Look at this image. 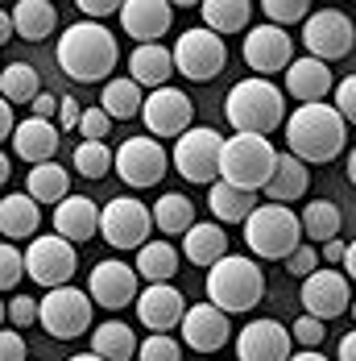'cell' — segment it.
I'll list each match as a JSON object with an SVG mask.
<instances>
[{
    "label": "cell",
    "mask_w": 356,
    "mask_h": 361,
    "mask_svg": "<svg viewBox=\"0 0 356 361\" xmlns=\"http://www.w3.org/2000/svg\"><path fill=\"white\" fill-rule=\"evenodd\" d=\"M54 25H58V8L50 0H21V4H13V34H21L25 42L50 37Z\"/></svg>",
    "instance_id": "cell-32"
},
{
    "label": "cell",
    "mask_w": 356,
    "mask_h": 361,
    "mask_svg": "<svg viewBox=\"0 0 356 361\" xmlns=\"http://www.w3.org/2000/svg\"><path fill=\"white\" fill-rule=\"evenodd\" d=\"M91 353L104 361H133L137 357V332L125 320H104L91 328Z\"/></svg>",
    "instance_id": "cell-31"
},
{
    "label": "cell",
    "mask_w": 356,
    "mask_h": 361,
    "mask_svg": "<svg viewBox=\"0 0 356 361\" xmlns=\"http://www.w3.org/2000/svg\"><path fill=\"white\" fill-rule=\"evenodd\" d=\"M323 336H327V328H323V320H315V316H298V320L290 324V341L303 345V349H319Z\"/></svg>",
    "instance_id": "cell-43"
},
{
    "label": "cell",
    "mask_w": 356,
    "mask_h": 361,
    "mask_svg": "<svg viewBox=\"0 0 356 361\" xmlns=\"http://www.w3.org/2000/svg\"><path fill=\"white\" fill-rule=\"evenodd\" d=\"M236 357L241 361H290L294 357L290 328H282L278 320H249L236 332Z\"/></svg>",
    "instance_id": "cell-18"
},
{
    "label": "cell",
    "mask_w": 356,
    "mask_h": 361,
    "mask_svg": "<svg viewBox=\"0 0 356 361\" xmlns=\"http://www.w3.org/2000/svg\"><path fill=\"white\" fill-rule=\"evenodd\" d=\"M4 42H13V13L8 8H0V46Z\"/></svg>",
    "instance_id": "cell-55"
},
{
    "label": "cell",
    "mask_w": 356,
    "mask_h": 361,
    "mask_svg": "<svg viewBox=\"0 0 356 361\" xmlns=\"http://www.w3.org/2000/svg\"><path fill=\"white\" fill-rule=\"evenodd\" d=\"M336 357H340V361H356V332L340 336V349H336Z\"/></svg>",
    "instance_id": "cell-53"
},
{
    "label": "cell",
    "mask_w": 356,
    "mask_h": 361,
    "mask_svg": "<svg viewBox=\"0 0 356 361\" xmlns=\"http://www.w3.org/2000/svg\"><path fill=\"white\" fill-rule=\"evenodd\" d=\"M54 149H58V125L54 121H42V116L17 121V129H13V154L21 162H30V166L54 162Z\"/></svg>",
    "instance_id": "cell-24"
},
{
    "label": "cell",
    "mask_w": 356,
    "mask_h": 361,
    "mask_svg": "<svg viewBox=\"0 0 356 361\" xmlns=\"http://www.w3.org/2000/svg\"><path fill=\"white\" fill-rule=\"evenodd\" d=\"M0 96L8 104H34L42 96V75L30 67V63H8L0 67Z\"/></svg>",
    "instance_id": "cell-37"
},
{
    "label": "cell",
    "mask_w": 356,
    "mask_h": 361,
    "mask_svg": "<svg viewBox=\"0 0 356 361\" xmlns=\"http://www.w3.org/2000/svg\"><path fill=\"white\" fill-rule=\"evenodd\" d=\"M245 241L257 257L265 262H286L303 245V220L286 204H257L253 216L245 220Z\"/></svg>",
    "instance_id": "cell-6"
},
{
    "label": "cell",
    "mask_w": 356,
    "mask_h": 361,
    "mask_svg": "<svg viewBox=\"0 0 356 361\" xmlns=\"http://www.w3.org/2000/svg\"><path fill=\"white\" fill-rule=\"evenodd\" d=\"M25 279V253L13 241H0V290H13Z\"/></svg>",
    "instance_id": "cell-42"
},
{
    "label": "cell",
    "mask_w": 356,
    "mask_h": 361,
    "mask_svg": "<svg viewBox=\"0 0 356 361\" xmlns=\"http://www.w3.org/2000/svg\"><path fill=\"white\" fill-rule=\"evenodd\" d=\"M170 21H174V4L166 0H125L120 4V30L137 46H153L170 30Z\"/></svg>",
    "instance_id": "cell-21"
},
{
    "label": "cell",
    "mask_w": 356,
    "mask_h": 361,
    "mask_svg": "<svg viewBox=\"0 0 356 361\" xmlns=\"http://www.w3.org/2000/svg\"><path fill=\"white\" fill-rule=\"evenodd\" d=\"M67 361H104V357H96V353H75V357H67Z\"/></svg>",
    "instance_id": "cell-60"
},
{
    "label": "cell",
    "mask_w": 356,
    "mask_h": 361,
    "mask_svg": "<svg viewBox=\"0 0 356 361\" xmlns=\"http://www.w3.org/2000/svg\"><path fill=\"white\" fill-rule=\"evenodd\" d=\"M37 224H42V208L25 191H13L0 200V237L4 241H34Z\"/></svg>",
    "instance_id": "cell-27"
},
{
    "label": "cell",
    "mask_w": 356,
    "mask_h": 361,
    "mask_svg": "<svg viewBox=\"0 0 356 361\" xmlns=\"http://www.w3.org/2000/svg\"><path fill=\"white\" fill-rule=\"evenodd\" d=\"M208 208H212L215 224H245L257 208V200H253V191H241L232 183L215 179L212 191H208Z\"/></svg>",
    "instance_id": "cell-30"
},
{
    "label": "cell",
    "mask_w": 356,
    "mask_h": 361,
    "mask_svg": "<svg viewBox=\"0 0 356 361\" xmlns=\"http://www.w3.org/2000/svg\"><path fill=\"white\" fill-rule=\"evenodd\" d=\"M257 4L249 0H208V4H199V13H203V25L212 30V34H245L249 30V17Z\"/></svg>",
    "instance_id": "cell-34"
},
{
    "label": "cell",
    "mask_w": 356,
    "mask_h": 361,
    "mask_svg": "<svg viewBox=\"0 0 356 361\" xmlns=\"http://www.w3.org/2000/svg\"><path fill=\"white\" fill-rule=\"evenodd\" d=\"M8 320H13V328L37 324V299L34 295H13V303H8Z\"/></svg>",
    "instance_id": "cell-48"
},
{
    "label": "cell",
    "mask_w": 356,
    "mask_h": 361,
    "mask_svg": "<svg viewBox=\"0 0 356 361\" xmlns=\"http://www.w3.org/2000/svg\"><path fill=\"white\" fill-rule=\"evenodd\" d=\"M182 341L195 353H215L232 341V324L215 303H191L186 316H182Z\"/></svg>",
    "instance_id": "cell-19"
},
{
    "label": "cell",
    "mask_w": 356,
    "mask_h": 361,
    "mask_svg": "<svg viewBox=\"0 0 356 361\" xmlns=\"http://www.w3.org/2000/svg\"><path fill=\"white\" fill-rule=\"evenodd\" d=\"M54 233L71 245H83L91 237H100V204L87 195H67L54 208Z\"/></svg>",
    "instance_id": "cell-23"
},
{
    "label": "cell",
    "mask_w": 356,
    "mask_h": 361,
    "mask_svg": "<svg viewBox=\"0 0 356 361\" xmlns=\"http://www.w3.org/2000/svg\"><path fill=\"white\" fill-rule=\"evenodd\" d=\"M170 75H174V54L166 46H158V42L153 46H137L129 54V79L137 87H149V92L170 87Z\"/></svg>",
    "instance_id": "cell-26"
},
{
    "label": "cell",
    "mask_w": 356,
    "mask_h": 361,
    "mask_svg": "<svg viewBox=\"0 0 356 361\" xmlns=\"http://www.w3.org/2000/svg\"><path fill=\"white\" fill-rule=\"evenodd\" d=\"M112 166H116V175L129 183V187H158V183L166 179V171H170V154L162 149L158 137H129V142H120V149L112 154Z\"/></svg>",
    "instance_id": "cell-13"
},
{
    "label": "cell",
    "mask_w": 356,
    "mask_h": 361,
    "mask_svg": "<svg viewBox=\"0 0 356 361\" xmlns=\"http://www.w3.org/2000/svg\"><path fill=\"white\" fill-rule=\"evenodd\" d=\"M298 299H303V307H307V316H315V320H336V316H344L348 307H352V290H348V279H344V270H315L311 279H303V290H298Z\"/></svg>",
    "instance_id": "cell-16"
},
{
    "label": "cell",
    "mask_w": 356,
    "mask_h": 361,
    "mask_svg": "<svg viewBox=\"0 0 356 361\" xmlns=\"http://www.w3.org/2000/svg\"><path fill=\"white\" fill-rule=\"evenodd\" d=\"M96 303L87 299V290L79 287H54L46 290V299H37V324L46 328L54 341H75L91 328Z\"/></svg>",
    "instance_id": "cell-7"
},
{
    "label": "cell",
    "mask_w": 356,
    "mask_h": 361,
    "mask_svg": "<svg viewBox=\"0 0 356 361\" xmlns=\"http://www.w3.org/2000/svg\"><path fill=\"white\" fill-rule=\"evenodd\" d=\"M8 183V158H4V149H0V187Z\"/></svg>",
    "instance_id": "cell-58"
},
{
    "label": "cell",
    "mask_w": 356,
    "mask_h": 361,
    "mask_svg": "<svg viewBox=\"0 0 356 361\" xmlns=\"http://www.w3.org/2000/svg\"><path fill=\"white\" fill-rule=\"evenodd\" d=\"M170 54H174V71L186 75V79H195V83H208V79H215V75L228 67V46L208 25L182 30Z\"/></svg>",
    "instance_id": "cell-8"
},
{
    "label": "cell",
    "mask_w": 356,
    "mask_h": 361,
    "mask_svg": "<svg viewBox=\"0 0 356 361\" xmlns=\"http://www.w3.org/2000/svg\"><path fill=\"white\" fill-rule=\"evenodd\" d=\"M348 312H352V320H356V299H352V307H348Z\"/></svg>",
    "instance_id": "cell-62"
},
{
    "label": "cell",
    "mask_w": 356,
    "mask_h": 361,
    "mask_svg": "<svg viewBox=\"0 0 356 361\" xmlns=\"http://www.w3.org/2000/svg\"><path fill=\"white\" fill-rule=\"evenodd\" d=\"M141 116H145L149 137H174L178 142V137L191 129V121H195V104H191V96L178 92V87H158V92L145 96Z\"/></svg>",
    "instance_id": "cell-14"
},
{
    "label": "cell",
    "mask_w": 356,
    "mask_h": 361,
    "mask_svg": "<svg viewBox=\"0 0 356 361\" xmlns=\"http://www.w3.org/2000/svg\"><path fill=\"white\" fill-rule=\"evenodd\" d=\"M141 87L125 75V79H108L104 87H100V109L112 116V121H133V116H141Z\"/></svg>",
    "instance_id": "cell-35"
},
{
    "label": "cell",
    "mask_w": 356,
    "mask_h": 361,
    "mask_svg": "<svg viewBox=\"0 0 356 361\" xmlns=\"http://www.w3.org/2000/svg\"><path fill=\"white\" fill-rule=\"evenodd\" d=\"M336 92V79H331V67L303 54L286 67V96H294L298 104H323V96Z\"/></svg>",
    "instance_id": "cell-22"
},
{
    "label": "cell",
    "mask_w": 356,
    "mask_h": 361,
    "mask_svg": "<svg viewBox=\"0 0 356 361\" xmlns=\"http://www.w3.org/2000/svg\"><path fill=\"white\" fill-rule=\"evenodd\" d=\"M307 183H311V166L298 162L294 154H278L274 175L265 183V195H269V204H294L307 195Z\"/></svg>",
    "instance_id": "cell-28"
},
{
    "label": "cell",
    "mask_w": 356,
    "mask_h": 361,
    "mask_svg": "<svg viewBox=\"0 0 356 361\" xmlns=\"http://www.w3.org/2000/svg\"><path fill=\"white\" fill-rule=\"evenodd\" d=\"M79 266V253L71 241H63L58 233H42L25 245V279H34L37 287H71V274Z\"/></svg>",
    "instance_id": "cell-10"
},
{
    "label": "cell",
    "mask_w": 356,
    "mask_h": 361,
    "mask_svg": "<svg viewBox=\"0 0 356 361\" xmlns=\"http://www.w3.org/2000/svg\"><path fill=\"white\" fill-rule=\"evenodd\" d=\"M261 13H265V21L278 25V30H286V25H303V21L311 17V0H265Z\"/></svg>",
    "instance_id": "cell-40"
},
{
    "label": "cell",
    "mask_w": 356,
    "mask_h": 361,
    "mask_svg": "<svg viewBox=\"0 0 356 361\" xmlns=\"http://www.w3.org/2000/svg\"><path fill=\"white\" fill-rule=\"evenodd\" d=\"M4 320H8V303L0 299V328H4Z\"/></svg>",
    "instance_id": "cell-61"
},
{
    "label": "cell",
    "mask_w": 356,
    "mask_h": 361,
    "mask_svg": "<svg viewBox=\"0 0 356 361\" xmlns=\"http://www.w3.org/2000/svg\"><path fill=\"white\" fill-rule=\"evenodd\" d=\"M303 46L311 59L331 63V59H344L352 54L356 46V25L344 8H315L307 21H303Z\"/></svg>",
    "instance_id": "cell-11"
},
{
    "label": "cell",
    "mask_w": 356,
    "mask_h": 361,
    "mask_svg": "<svg viewBox=\"0 0 356 361\" xmlns=\"http://www.w3.org/2000/svg\"><path fill=\"white\" fill-rule=\"evenodd\" d=\"M344 253H348L344 241H327V245H323V262H331V266H336V262H344Z\"/></svg>",
    "instance_id": "cell-54"
},
{
    "label": "cell",
    "mask_w": 356,
    "mask_h": 361,
    "mask_svg": "<svg viewBox=\"0 0 356 361\" xmlns=\"http://www.w3.org/2000/svg\"><path fill=\"white\" fill-rule=\"evenodd\" d=\"M274 162H278V149L269 137L232 133V137H224V149H220V179L257 195V191H265V183L274 175Z\"/></svg>",
    "instance_id": "cell-5"
},
{
    "label": "cell",
    "mask_w": 356,
    "mask_h": 361,
    "mask_svg": "<svg viewBox=\"0 0 356 361\" xmlns=\"http://www.w3.org/2000/svg\"><path fill=\"white\" fill-rule=\"evenodd\" d=\"M137 270L129 266V262H116V257H108V262H96L91 266V274H87V299L96 303V307H108V312H116V307H129V303H137Z\"/></svg>",
    "instance_id": "cell-15"
},
{
    "label": "cell",
    "mask_w": 356,
    "mask_h": 361,
    "mask_svg": "<svg viewBox=\"0 0 356 361\" xmlns=\"http://www.w3.org/2000/svg\"><path fill=\"white\" fill-rule=\"evenodd\" d=\"M79 121H83V104H79L75 96H58V112H54L58 133H63V129H79Z\"/></svg>",
    "instance_id": "cell-49"
},
{
    "label": "cell",
    "mask_w": 356,
    "mask_h": 361,
    "mask_svg": "<svg viewBox=\"0 0 356 361\" xmlns=\"http://www.w3.org/2000/svg\"><path fill=\"white\" fill-rule=\"evenodd\" d=\"M108 129H112V116L104 109H83V121H79V137L83 142H104Z\"/></svg>",
    "instance_id": "cell-46"
},
{
    "label": "cell",
    "mask_w": 356,
    "mask_h": 361,
    "mask_svg": "<svg viewBox=\"0 0 356 361\" xmlns=\"http://www.w3.org/2000/svg\"><path fill=\"white\" fill-rule=\"evenodd\" d=\"M79 13H83L87 21H96V25H104V21L112 17V13L120 17V4H116V0H79Z\"/></svg>",
    "instance_id": "cell-50"
},
{
    "label": "cell",
    "mask_w": 356,
    "mask_h": 361,
    "mask_svg": "<svg viewBox=\"0 0 356 361\" xmlns=\"http://www.w3.org/2000/svg\"><path fill=\"white\" fill-rule=\"evenodd\" d=\"M153 228V212L133 195H116L100 208V237L112 250H141Z\"/></svg>",
    "instance_id": "cell-12"
},
{
    "label": "cell",
    "mask_w": 356,
    "mask_h": 361,
    "mask_svg": "<svg viewBox=\"0 0 356 361\" xmlns=\"http://www.w3.org/2000/svg\"><path fill=\"white\" fill-rule=\"evenodd\" d=\"M182 257L191 266H203V270H212L220 257H228V233H224V224L195 220L186 228V237H182Z\"/></svg>",
    "instance_id": "cell-25"
},
{
    "label": "cell",
    "mask_w": 356,
    "mask_h": 361,
    "mask_svg": "<svg viewBox=\"0 0 356 361\" xmlns=\"http://www.w3.org/2000/svg\"><path fill=\"white\" fill-rule=\"evenodd\" d=\"M290 361H331V357H323L319 349H298V353H294Z\"/></svg>",
    "instance_id": "cell-57"
},
{
    "label": "cell",
    "mask_w": 356,
    "mask_h": 361,
    "mask_svg": "<svg viewBox=\"0 0 356 361\" xmlns=\"http://www.w3.org/2000/svg\"><path fill=\"white\" fill-rule=\"evenodd\" d=\"M30 109H34V116H42V121H50V116L58 112V96H50V92H42V96H37V100L30 104Z\"/></svg>",
    "instance_id": "cell-51"
},
{
    "label": "cell",
    "mask_w": 356,
    "mask_h": 361,
    "mask_svg": "<svg viewBox=\"0 0 356 361\" xmlns=\"http://www.w3.org/2000/svg\"><path fill=\"white\" fill-rule=\"evenodd\" d=\"M286 270H290L294 279H311V274L319 270V253H315V245H311V241H303L298 250L286 257Z\"/></svg>",
    "instance_id": "cell-45"
},
{
    "label": "cell",
    "mask_w": 356,
    "mask_h": 361,
    "mask_svg": "<svg viewBox=\"0 0 356 361\" xmlns=\"http://www.w3.org/2000/svg\"><path fill=\"white\" fill-rule=\"evenodd\" d=\"M133 270H137V279H145V287L149 283H170L178 274V250L170 241H145L137 250Z\"/></svg>",
    "instance_id": "cell-33"
},
{
    "label": "cell",
    "mask_w": 356,
    "mask_h": 361,
    "mask_svg": "<svg viewBox=\"0 0 356 361\" xmlns=\"http://www.w3.org/2000/svg\"><path fill=\"white\" fill-rule=\"evenodd\" d=\"M13 129H17V125H13V104L0 96V142H4V137H13Z\"/></svg>",
    "instance_id": "cell-52"
},
{
    "label": "cell",
    "mask_w": 356,
    "mask_h": 361,
    "mask_svg": "<svg viewBox=\"0 0 356 361\" xmlns=\"http://www.w3.org/2000/svg\"><path fill=\"white\" fill-rule=\"evenodd\" d=\"M344 279L356 283V241H348V253H344Z\"/></svg>",
    "instance_id": "cell-56"
},
{
    "label": "cell",
    "mask_w": 356,
    "mask_h": 361,
    "mask_svg": "<svg viewBox=\"0 0 356 361\" xmlns=\"http://www.w3.org/2000/svg\"><path fill=\"white\" fill-rule=\"evenodd\" d=\"M348 179H352V187H356V145H352V154H348Z\"/></svg>",
    "instance_id": "cell-59"
},
{
    "label": "cell",
    "mask_w": 356,
    "mask_h": 361,
    "mask_svg": "<svg viewBox=\"0 0 356 361\" xmlns=\"http://www.w3.org/2000/svg\"><path fill=\"white\" fill-rule=\"evenodd\" d=\"M220 149H224V137L215 133L212 125H191L174 142L170 162L178 166V175L186 183H208L212 187L220 179Z\"/></svg>",
    "instance_id": "cell-9"
},
{
    "label": "cell",
    "mask_w": 356,
    "mask_h": 361,
    "mask_svg": "<svg viewBox=\"0 0 356 361\" xmlns=\"http://www.w3.org/2000/svg\"><path fill=\"white\" fill-rule=\"evenodd\" d=\"M137 361H182V349L170 332H153L137 345Z\"/></svg>",
    "instance_id": "cell-41"
},
{
    "label": "cell",
    "mask_w": 356,
    "mask_h": 361,
    "mask_svg": "<svg viewBox=\"0 0 356 361\" xmlns=\"http://www.w3.org/2000/svg\"><path fill=\"white\" fill-rule=\"evenodd\" d=\"M25 195L34 200L37 208L46 204H63L67 195H71V171L67 166H58V162H42V166H30V175H25Z\"/></svg>",
    "instance_id": "cell-29"
},
{
    "label": "cell",
    "mask_w": 356,
    "mask_h": 361,
    "mask_svg": "<svg viewBox=\"0 0 356 361\" xmlns=\"http://www.w3.org/2000/svg\"><path fill=\"white\" fill-rule=\"evenodd\" d=\"M245 63H249L261 79H265V75H278L294 63V42H290L286 30L269 25V21H265V25H253L249 34H245Z\"/></svg>",
    "instance_id": "cell-17"
},
{
    "label": "cell",
    "mask_w": 356,
    "mask_h": 361,
    "mask_svg": "<svg viewBox=\"0 0 356 361\" xmlns=\"http://www.w3.org/2000/svg\"><path fill=\"white\" fill-rule=\"evenodd\" d=\"M224 116L232 125V133H257V137H269L278 125H286V92L278 83L249 75L241 83L228 87L224 96Z\"/></svg>",
    "instance_id": "cell-3"
},
{
    "label": "cell",
    "mask_w": 356,
    "mask_h": 361,
    "mask_svg": "<svg viewBox=\"0 0 356 361\" xmlns=\"http://www.w3.org/2000/svg\"><path fill=\"white\" fill-rule=\"evenodd\" d=\"M0 361H30V345L17 328H0Z\"/></svg>",
    "instance_id": "cell-47"
},
{
    "label": "cell",
    "mask_w": 356,
    "mask_h": 361,
    "mask_svg": "<svg viewBox=\"0 0 356 361\" xmlns=\"http://www.w3.org/2000/svg\"><path fill=\"white\" fill-rule=\"evenodd\" d=\"M186 299H182V290L170 287V283H149V287L137 295V320H141L149 332H170V328L182 324V316H186Z\"/></svg>",
    "instance_id": "cell-20"
},
{
    "label": "cell",
    "mask_w": 356,
    "mask_h": 361,
    "mask_svg": "<svg viewBox=\"0 0 356 361\" xmlns=\"http://www.w3.org/2000/svg\"><path fill=\"white\" fill-rule=\"evenodd\" d=\"M336 100H331V109L344 116V125H356V75H344L340 83H336V92H331Z\"/></svg>",
    "instance_id": "cell-44"
},
{
    "label": "cell",
    "mask_w": 356,
    "mask_h": 361,
    "mask_svg": "<svg viewBox=\"0 0 356 361\" xmlns=\"http://www.w3.org/2000/svg\"><path fill=\"white\" fill-rule=\"evenodd\" d=\"M75 171L83 179H104L112 171V149L104 142H79L75 145Z\"/></svg>",
    "instance_id": "cell-39"
},
{
    "label": "cell",
    "mask_w": 356,
    "mask_h": 361,
    "mask_svg": "<svg viewBox=\"0 0 356 361\" xmlns=\"http://www.w3.org/2000/svg\"><path fill=\"white\" fill-rule=\"evenodd\" d=\"M344 142H348V125L327 100L323 104H303V109H294L286 116V145L307 166L336 162L344 154Z\"/></svg>",
    "instance_id": "cell-1"
},
{
    "label": "cell",
    "mask_w": 356,
    "mask_h": 361,
    "mask_svg": "<svg viewBox=\"0 0 356 361\" xmlns=\"http://www.w3.org/2000/svg\"><path fill=\"white\" fill-rule=\"evenodd\" d=\"M303 237H311V241H336V233H340V224H344V216H340V208L331 204V200H311L307 208H303Z\"/></svg>",
    "instance_id": "cell-38"
},
{
    "label": "cell",
    "mask_w": 356,
    "mask_h": 361,
    "mask_svg": "<svg viewBox=\"0 0 356 361\" xmlns=\"http://www.w3.org/2000/svg\"><path fill=\"white\" fill-rule=\"evenodd\" d=\"M149 212H153V228H162L166 237H178V233L186 237V228L195 224V204L186 195H178V191H166Z\"/></svg>",
    "instance_id": "cell-36"
},
{
    "label": "cell",
    "mask_w": 356,
    "mask_h": 361,
    "mask_svg": "<svg viewBox=\"0 0 356 361\" xmlns=\"http://www.w3.org/2000/svg\"><path fill=\"white\" fill-rule=\"evenodd\" d=\"M261 299H265V274H261V266L253 257L228 253V257H220L212 266V274H208V303H215L224 316L253 312Z\"/></svg>",
    "instance_id": "cell-4"
},
{
    "label": "cell",
    "mask_w": 356,
    "mask_h": 361,
    "mask_svg": "<svg viewBox=\"0 0 356 361\" xmlns=\"http://www.w3.org/2000/svg\"><path fill=\"white\" fill-rule=\"evenodd\" d=\"M54 59L67 79L75 83H100L116 71V59H120V46L116 37L108 34L104 25L96 21H75L63 30L58 46H54Z\"/></svg>",
    "instance_id": "cell-2"
}]
</instances>
